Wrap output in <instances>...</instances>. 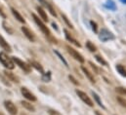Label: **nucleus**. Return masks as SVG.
Here are the masks:
<instances>
[{
	"label": "nucleus",
	"instance_id": "1",
	"mask_svg": "<svg viewBox=\"0 0 126 115\" xmlns=\"http://www.w3.org/2000/svg\"><path fill=\"white\" fill-rule=\"evenodd\" d=\"M0 62L8 69H13L15 67L14 65V61L11 58H9L4 52H1L0 53Z\"/></svg>",
	"mask_w": 126,
	"mask_h": 115
},
{
	"label": "nucleus",
	"instance_id": "2",
	"mask_svg": "<svg viewBox=\"0 0 126 115\" xmlns=\"http://www.w3.org/2000/svg\"><path fill=\"white\" fill-rule=\"evenodd\" d=\"M32 18H33V20H34V22L36 23V25L39 27V29H41V31L46 35V36H48V37H50L51 36V33H50V30L48 29V28L44 25V23L36 16V15H34V14H32Z\"/></svg>",
	"mask_w": 126,
	"mask_h": 115
},
{
	"label": "nucleus",
	"instance_id": "3",
	"mask_svg": "<svg viewBox=\"0 0 126 115\" xmlns=\"http://www.w3.org/2000/svg\"><path fill=\"white\" fill-rule=\"evenodd\" d=\"M99 38H100V40H102L103 42H107V41H109V40L114 39V35H113L110 30H108V29H103L101 30L100 34H99Z\"/></svg>",
	"mask_w": 126,
	"mask_h": 115
},
{
	"label": "nucleus",
	"instance_id": "4",
	"mask_svg": "<svg viewBox=\"0 0 126 115\" xmlns=\"http://www.w3.org/2000/svg\"><path fill=\"white\" fill-rule=\"evenodd\" d=\"M76 94H77V96L79 97V99H80L84 103H86L87 105H89V106H91V107L94 105L93 101H91V99L88 97V95H87L86 93H84V92H82V91H80V90H76Z\"/></svg>",
	"mask_w": 126,
	"mask_h": 115
},
{
	"label": "nucleus",
	"instance_id": "5",
	"mask_svg": "<svg viewBox=\"0 0 126 115\" xmlns=\"http://www.w3.org/2000/svg\"><path fill=\"white\" fill-rule=\"evenodd\" d=\"M12 59H13V61H14L17 65H19V67H20V68H22L24 71H26L27 73L31 72V66H30L28 63L24 62V61H23V60H21L19 58L13 57L12 58Z\"/></svg>",
	"mask_w": 126,
	"mask_h": 115
},
{
	"label": "nucleus",
	"instance_id": "6",
	"mask_svg": "<svg viewBox=\"0 0 126 115\" xmlns=\"http://www.w3.org/2000/svg\"><path fill=\"white\" fill-rule=\"evenodd\" d=\"M66 50H67V52H68V54L71 56L72 58H74L76 60H78L79 62H81V63H83L84 62V58L82 57L77 51H75L73 48H71L70 46H66Z\"/></svg>",
	"mask_w": 126,
	"mask_h": 115
},
{
	"label": "nucleus",
	"instance_id": "7",
	"mask_svg": "<svg viewBox=\"0 0 126 115\" xmlns=\"http://www.w3.org/2000/svg\"><path fill=\"white\" fill-rule=\"evenodd\" d=\"M4 105H5V108L7 109V111L11 115L17 114L18 109H17L16 105H15L11 101H4Z\"/></svg>",
	"mask_w": 126,
	"mask_h": 115
},
{
	"label": "nucleus",
	"instance_id": "8",
	"mask_svg": "<svg viewBox=\"0 0 126 115\" xmlns=\"http://www.w3.org/2000/svg\"><path fill=\"white\" fill-rule=\"evenodd\" d=\"M21 92H22L23 96H24L27 100H29V101H36V97L32 94V92H30L27 88L23 87V88L21 89Z\"/></svg>",
	"mask_w": 126,
	"mask_h": 115
},
{
	"label": "nucleus",
	"instance_id": "9",
	"mask_svg": "<svg viewBox=\"0 0 126 115\" xmlns=\"http://www.w3.org/2000/svg\"><path fill=\"white\" fill-rule=\"evenodd\" d=\"M22 31L24 32V34L26 35V37L29 39V40H31L32 42H33L34 40H35V37H34V34L32 33V31L30 30V29H28V28H26V27H23L22 28Z\"/></svg>",
	"mask_w": 126,
	"mask_h": 115
},
{
	"label": "nucleus",
	"instance_id": "10",
	"mask_svg": "<svg viewBox=\"0 0 126 115\" xmlns=\"http://www.w3.org/2000/svg\"><path fill=\"white\" fill-rule=\"evenodd\" d=\"M4 73H5V76L10 80V81H13V82H15V83H19L20 81H19V78L15 75V74H13L12 72H10V71H4Z\"/></svg>",
	"mask_w": 126,
	"mask_h": 115
},
{
	"label": "nucleus",
	"instance_id": "11",
	"mask_svg": "<svg viewBox=\"0 0 126 115\" xmlns=\"http://www.w3.org/2000/svg\"><path fill=\"white\" fill-rule=\"evenodd\" d=\"M81 69H82V71L84 72V74L86 75V77L90 80V82H91V83H95V82H96V81H95L94 76H93V74H92V73H91V72H90V71H89L85 66H82V67H81Z\"/></svg>",
	"mask_w": 126,
	"mask_h": 115
},
{
	"label": "nucleus",
	"instance_id": "12",
	"mask_svg": "<svg viewBox=\"0 0 126 115\" xmlns=\"http://www.w3.org/2000/svg\"><path fill=\"white\" fill-rule=\"evenodd\" d=\"M0 45H1V47L5 50V51H8V52H11L12 50H11V46L8 44V42H6V40L0 35Z\"/></svg>",
	"mask_w": 126,
	"mask_h": 115
},
{
	"label": "nucleus",
	"instance_id": "13",
	"mask_svg": "<svg viewBox=\"0 0 126 115\" xmlns=\"http://www.w3.org/2000/svg\"><path fill=\"white\" fill-rule=\"evenodd\" d=\"M36 10H37V12H38V14H39V16H40V18L44 21V22H48V17H47V14L45 13V11L43 10V8L42 7H36Z\"/></svg>",
	"mask_w": 126,
	"mask_h": 115
},
{
	"label": "nucleus",
	"instance_id": "14",
	"mask_svg": "<svg viewBox=\"0 0 126 115\" xmlns=\"http://www.w3.org/2000/svg\"><path fill=\"white\" fill-rule=\"evenodd\" d=\"M11 11H12V13H13V15H14V17L20 22V23H23V24H25V19L22 17V15L16 10V9H14V8H11Z\"/></svg>",
	"mask_w": 126,
	"mask_h": 115
},
{
	"label": "nucleus",
	"instance_id": "15",
	"mask_svg": "<svg viewBox=\"0 0 126 115\" xmlns=\"http://www.w3.org/2000/svg\"><path fill=\"white\" fill-rule=\"evenodd\" d=\"M63 31H64V33H65V38H66L68 41H70L72 44H74V45H75V46H77V47H80V46H81V45H80V43H79V42H77V40H76V39H74L73 37H71V36L69 35V33H68L65 29H64Z\"/></svg>",
	"mask_w": 126,
	"mask_h": 115
},
{
	"label": "nucleus",
	"instance_id": "16",
	"mask_svg": "<svg viewBox=\"0 0 126 115\" xmlns=\"http://www.w3.org/2000/svg\"><path fill=\"white\" fill-rule=\"evenodd\" d=\"M21 103H22V105H23V106H24L26 109H28V110H30V111H32V112H34V111H35V108H34V106H33L32 104H31L30 102L23 101Z\"/></svg>",
	"mask_w": 126,
	"mask_h": 115
},
{
	"label": "nucleus",
	"instance_id": "17",
	"mask_svg": "<svg viewBox=\"0 0 126 115\" xmlns=\"http://www.w3.org/2000/svg\"><path fill=\"white\" fill-rule=\"evenodd\" d=\"M116 70H117V72H118L121 76L126 77V68L123 66V65H121V64H117V65H116Z\"/></svg>",
	"mask_w": 126,
	"mask_h": 115
},
{
	"label": "nucleus",
	"instance_id": "18",
	"mask_svg": "<svg viewBox=\"0 0 126 115\" xmlns=\"http://www.w3.org/2000/svg\"><path fill=\"white\" fill-rule=\"evenodd\" d=\"M32 65L36 69V70H38L40 73H44V70H43V67L40 65V63H38V62H36V61H32Z\"/></svg>",
	"mask_w": 126,
	"mask_h": 115
},
{
	"label": "nucleus",
	"instance_id": "19",
	"mask_svg": "<svg viewBox=\"0 0 126 115\" xmlns=\"http://www.w3.org/2000/svg\"><path fill=\"white\" fill-rule=\"evenodd\" d=\"M86 47H87V49H88L90 52H95V51L97 50L96 46H95L92 42H90V41H87V42H86Z\"/></svg>",
	"mask_w": 126,
	"mask_h": 115
},
{
	"label": "nucleus",
	"instance_id": "20",
	"mask_svg": "<svg viewBox=\"0 0 126 115\" xmlns=\"http://www.w3.org/2000/svg\"><path fill=\"white\" fill-rule=\"evenodd\" d=\"M92 95H93V97H94L95 101H97V103L99 104V106H101L102 108H105V106H104V104L102 103V101H101V100H100V97L96 94V93H94V92H92Z\"/></svg>",
	"mask_w": 126,
	"mask_h": 115
},
{
	"label": "nucleus",
	"instance_id": "21",
	"mask_svg": "<svg viewBox=\"0 0 126 115\" xmlns=\"http://www.w3.org/2000/svg\"><path fill=\"white\" fill-rule=\"evenodd\" d=\"M42 80L44 82H49L51 80V72H47V73H43L42 74Z\"/></svg>",
	"mask_w": 126,
	"mask_h": 115
},
{
	"label": "nucleus",
	"instance_id": "22",
	"mask_svg": "<svg viewBox=\"0 0 126 115\" xmlns=\"http://www.w3.org/2000/svg\"><path fill=\"white\" fill-rule=\"evenodd\" d=\"M61 16H62V18L63 19V21L65 22V24L68 26V28H70V29H73V27H72V25L70 24V22L67 20V18H66V16L64 15V14H63V13H61Z\"/></svg>",
	"mask_w": 126,
	"mask_h": 115
},
{
	"label": "nucleus",
	"instance_id": "23",
	"mask_svg": "<svg viewBox=\"0 0 126 115\" xmlns=\"http://www.w3.org/2000/svg\"><path fill=\"white\" fill-rule=\"evenodd\" d=\"M115 91L117 93H119L120 95H126V89L123 87H116L115 88Z\"/></svg>",
	"mask_w": 126,
	"mask_h": 115
},
{
	"label": "nucleus",
	"instance_id": "24",
	"mask_svg": "<svg viewBox=\"0 0 126 115\" xmlns=\"http://www.w3.org/2000/svg\"><path fill=\"white\" fill-rule=\"evenodd\" d=\"M54 53H55V54H56V55H57L58 57L60 58V59H61V60L63 61V64H64L65 66H68V64H67V62H66V60H65V59L63 58V56H62V55H61V54H60V53H59L58 51H54Z\"/></svg>",
	"mask_w": 126,
	"mask_h": 115
},
{
	"label": "nucleus",
	"instance_id": "25",
	"mask_svg": "<svg viewBox=\"0 0 126 115\" xmlns=\"http://www.w3.org/2000/svg\"><path fill=\"white\" fill-rule=\"evenodd\" d=\"M95 58H96V59H97L101 64H103V65H108V62H107L102 57H100V56H96Z\"/></svg>",
	"mask_w": 126,
	"mask_h": 115
},
{
	"label": "nucleus",
	"instance_id": "26",
	"mask_svg": "<svg viewBox=\"0 0 126 115\" xmlns=\"http://www.w3.org/2000/svg\"><path fill=\"white\" fill-rule=\"evenodd\" d=\"M108 3H109V4L107 5V7H108V8H110V10H115V8H116V7H115V3H114L113 1L110 0Z\"/></svg>",
	"mask_w": 126,
	"mask_h": 115
},
{
	"label": "nucleus",
	"instance_id": "27",
	"mask_svg": "<svg viewBox=\"0 0 126 115\" xmlns=\"http://www.w3.org/2000/svg\"><path fill=\"white\" fill-rule=\"evenodd\" d=\"M116 100H117V101H118V102H119V103H120V104H121L123 107H125V108H126V101L123 99V98L117 97V99H116Z\"/></svg>",
	"mask_w": 126,
	"mask_h": 115
},
{
	"label": "nucleus",
	"instance_id": "28",
	"mask_svg": "<svg viewBox=\"0 0 126 115\" xmlns=\"http://www.w3.org/2000/svg\"><path fill=\"white\" fill-rule=\"evenodd\" d=\"M90 25H91L92 29H93V31H94L95 33H98V26H97V24L95 23L94 21H91L90 22Z\"/></svg>",
	"mask_w": 126,
	"mask_h": 115
},
{
	"label": "nucleus",
	"instance_id": "29",
	"mask_svg": "<svg viewBox=\"0 0 126 115\" xmlns=\"http://www.w3.org/2000/svg\"><path fill=\"white\" fill-rule=\"evenodd\" d=\"M47 7L49 8V10H50V13H51V14H52V15H53L54 17H56V16H57V14H56V12H55V10L53 9V7H52V6L50 5V4H48V5H47Z\"/></svg>",
	"mask_w": 126,
	"mask_h": 115
},
{
	"label": "nucleus",
	"instance_id": "30",
	"mask_svg": "<svg viewBox=\"0 0 126 115\" xmlns=\"http://www.w3.org/2000/svg\"><path fill=\"white\" fill-rule=\"evenodd\" d=\"M68 78H69V80H70V81H71L73 84H75V85H79V83L77 82V80H76V79H75V78H74L72 75H69V76H68Z\"/></svg>",
	"mask_w": 126,
	"mask_h": 115
},
{
	"label": "nucleus",
	"instance_id": "31",
	"mask_svg": "<svg viewBox=\"0 0 126 115\" xmlns=\"http://www.w3.org/2000/svg\"><path fill=\"white\" fill-rule=\"evenodd\" d=\"M89 64L92 66V68H93L95 71H96V73H99V69H98V67L95 65V64L93 63V62H92V61H89Z\"/></svg>",
	"mask_w": 126,
	"mask_h": 115
},
{
	"label": "nucleus",
	"instance_id": "32",
	"mask_svg": "<svg viewBox=\"0 0 126 115\" xmlns=\"http://www.w3.org/2000/svg\"><path fill=\"white\" fill-rule=\"evenodd\" d=\"M3 27H4L5 30H6V31H8L10 34H12V33H13V30H12V29H10L9 28H7V26H6V23H3Z\"/></svg>",
	"mask_w": 126,
	"mask_h": 115
},
{
	"label": "nucleus",
	"instance_id": "33",
	"mask_svg": "<svg viewBox=\"0 0 126 115\" xmlns=\"http://www.w3.org/2000/svg\"><path fill=\"white\" fill-rule=\"evenodd\" d=\"M49 113H50L51 115H61L58 111H55V110H52V109L49 110Z\"/></svg>",
	"mask_w": 126,
	"mask_h": 115
},
{
	"label": "nucleus",
	"instance_id": "34",
	"mask_svg": "<svg viewBox=\"0 0 126 115\" xmlns=\"http://www.w3.org/2000/svg\"><path fill=\"white\" fill-rule=\"evenodd\" d=\"M39 1H40V2H41L43 5H45V6H47V5H48V3H47L45 0H39Z\"/></svg>",
	"mask_w": 126,
	"mask_h": 115
},
{
	"label": "nucleus",
	"instance_id": "35",
	"mask_svg": "<svg viewBox=\"0 0 126 115\" xmlns=\"http://www.w3.org/2000/svg\"><path fill=\"white\" fill-rule=\"evenodd\" d=\"M0 15H1V16H2L3 18H6V16H5V14H4L3 12H2V10H1V8H0Z\"/></svg>",
	"mask_w": 126,
	"mask_h": 115
},
{
	"label": "nucleus",
	"instance_id": "36",
	"mask_svg": "<svg viewBox=\"0 0 126 115\" xmlns=\"http://www.w3.org/2000/svg\"><path fill=\"white\" fill-rule=\"evenodd\" d=\"M95 113H96V115H103V114H101L99 111H95Z\"/></svg>",
	"mask_w": 126,
	"mask_h": 115
},
{
	"label": "nucleus",
	"instance_id": "37",
	"mask_svg": "<svg viewBox=\"0 0 126 115\" xmlns=\"http://www.w3.org/2000/svg\"><path fill=\"white\" fill-rule=\"evenodd\" d=\"M120 1H121V2H123L124 4H126V0H120Z\"/></svg>",
	"mask_w": 126,
	"mask_h": 115
},
{
	"label": "nucleus",
	"instance_id": "38",
	"mask_svg": "<svg viewBox=\"0 0 126 115\" xmlns=\"http://www.w3.org/2000/svg\"><path fill=\"white\" fill-rule=\"evenodd\" d=\"M0 115H3V114H2V113H1V112H0Z\"/></svg>",
	"mask_w": 126,
	"mask_h": 115
},
{
	"label": "nucleus",
	"instance_id": "39",
	"mask_svg": "<svg viewBox=\"0 0 126 115\" xmlns=\"http://www.w3.org/2000/svg\"><path fill=\"white\" fill-rule=\"evenodd\" d=\"M22 115H24V114H22Z\"/></svg>",
	"mask_w": 126,
	"mask_h": 115
}]
</instances>
